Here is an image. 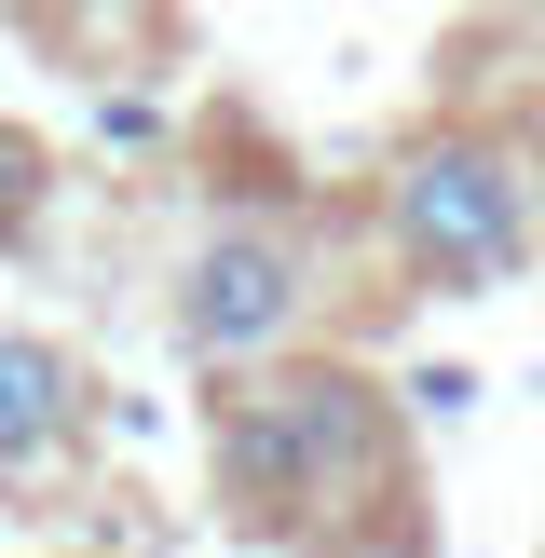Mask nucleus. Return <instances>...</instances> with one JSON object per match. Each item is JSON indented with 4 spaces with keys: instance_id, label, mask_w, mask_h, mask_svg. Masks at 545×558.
<instances>
[{
    "instance_id": "nucleus-1",
    "label": "nucleus",
    "mask_w": 545,
    "mask_h": 558,
    "mask_svg": "<svg viewBox=\"0 0 545 558\" xmlns=\"http://www.w3.org/2000/svg\"><path fill=\"white\" fill-rule=\"evenodd\" d=\"M382 436H396V409L368 368H259L218 396V490L245 518H300L314 490L368 477Z\"/></svg>"
},
{
    "instance_id": "nucleus-2",
    "label": "nucleus",
    "mask_w": 545,
    "mask_h": 558,
    "mask_svg": "<svg viewBox=\"0 0 545 558\" xmlns=\"http://www.w3.org/2000/svg\"><path fill=\"white\" fill-rule=\"evenodd\" d=\"M382 232H396V259L423 272V287H505L518 245H532V163L505 150V136L477 123H436L396 150V178H382Z\"/></svg>"
},
{
    "instance_id": "nucleus-3",
    "label": "nucleus",
    "mask_w": 545,
    "mask_h": 558,
    "mask_svg": "<svg viewBox=\"0 0 545 558\" xmlns=\"http://www.w3.org/2000/svg\"><path fill=\"white\" fill-rule=\"evenodd\" d=\"M300 314H314V259L287 232H259V218H232V232H205L178 259V354H205V368L287 354Z\"/></svg>"
},
{
    "instance_id": "nucleus-4",
    "label": "nucleus",
    "mask_w": 545,
    "mask_h": 558,
    "mask_svg": "<svg viewBox=\"0 0 545 558\" xmlns=\"http://www.w3.org/2000/svg\"><path fill=\"white\" fill-rule=\"evenodd\" d=\"M69 436H82V368L27 327H0V477H41Z\"/></svg>"
},
{
    "instance_id": "nucleus-5",
    "label": "nucleus",
    "mask_w": 545,
    "mask_h": 558,
    "mask_svg": "<svg viewBox=\"0 0 545 558\" xmlns=\"http://www.w3.org/2000/svg\"><path fill=\"white\" fill-rule=\"evenodd\" d=\"M41 191H55V150H41V136H14V123H0V245H14L27 218H41Z\"/></svg>"
},
{
    "instance_id": "nucleus-6",
    "label": "nucleus",
    "mask_w": 545,
    "mask_h": 558,
    "mask_svg": "<svg viewBox=\"0 0 545 558\" xmlns=\"http://www.w3.org/2000/svg\"><path fill=\"white\" fill-rule=\"evenodd\" d=\"M27 14H82V0H27Z\"/></svg>"
}]
</instances>
